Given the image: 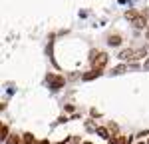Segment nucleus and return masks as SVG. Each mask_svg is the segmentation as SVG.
<instances>
[{"mask_svg":"<svg viewBox=\"0 0 149 144\" xmlns=\"http://www.w3.org/2000/svg\"><path fill=\"white\" fill-rule=\"evenodd\" d=\"M92 64H93V68L103 70V68H105V64H107V54H105V52H97V56H95V60H93Z\"/></svg>","mask_w":149,"mask_h":144,"instance_id":"nucleus-1","label":"nucleus"},{"mask_svg":"<svg viewBox=\"0 0 149 144\" xmlns=\"http://www.w3.org/2000/svg\"><path fill=\"white\" fill-rule=\"evenodd\" d=\"M48 82H50V88H52V90H58V88H62V86L66 84V80H64L62 76H54V74H50V76H48Z\"/></svg>","mask_w":149,"mask_h":144,"instance_id":"nucleus-2","label":"nucleus"},{"mask_svg":"<svg viewBox=\"0 0 149 144\" xmlns=\"http://www.w3.org/2000/svg\"><path fill=\"white\" fill-rule=\"evenodd\" d=\"M131 22H133V26H135V28H145V26H147V20H145V16H143V14L135 16Z\"/></svg>","mask_w":149,"mask_h":144,"instance_id":"nucleus-3","label":"nucleus"},{"mask_svg":"<svg viewBox=\"0 0 149 144\" xmlns=\"http://www.w3.org/2000/svg\"><path fill=\"white\" fill-rule=\"evenodd\" d=\"M100 74H102V70H97V68H93V70L86 72V74H84L81 78H84V80H93V78H97Z\"/></svg>","mask_w":149,"mask_h":144,"instance_id":"nucleus-4","label":"nucleus"},{"mask_svg":"<svg viewBox=\"0 0 149 144\" xmlns=\"http://www.w3.org/2000/svg\"><path fill=\"white\" fill-rule=\"evenodd\" d=\"M117 58H121V60H133V50H131V48H125V50H121Z\"/></svg>","mask_w":149,"mask_h":144,"instance_id":"nucleus-5","label":"nucleus"},{"mask_svg":"<svg viewBox=\"0 0 149 144\" xmlns=\"http://www.w3.org/2000/svg\"><path fill=\"white\" fill-rule=\"evenodd\" d=\"M107 44H109V46H119V44H121V36L119 34H111L109 38H107Z\"/></svg>","mask_w":149,"mask_h":144,"instance_id":"nucleus-6","label":"nucleus"},{"mask_svg":"<svg viewBox=\"0 0 149 144\" xmlns=\"http://www.w3.org/2000/svg\"><path fill=\"white\" fill-rule=\"evenodd\" d=\"M143 56H147V48H139V50H133V60H139V58H143Z\"/></svg>","mask_w":149,"mask_h":144,"instance_id":"nucleus-7","label":"nucleus"},{"mask_svg":"<svg viewBox=\"0 0 149 144\" xmlns=\"http://www.w3.org/2000/svg\"><path fill=\"white\" fill-rule=\"evenodd\" d=\"M0 140H8V126L6 124L0 126Z\"/></svg>","mask_w":149,"mask_h":144,"instance_id":"nucleus-8","label":"nucleus"},{"mask_svg":"<svg viewBox=\"0 0 149 144\" xmlns=\"http://www.w3.org/2000/svg\"><path fill=\"white\" fill-rule=\"evenodd\" d=\"M95 132H97V134H100L102 138H105V140L109 138V128H103V126H100V128H97Z\"/></svg>","mask_w":149,"mask_h":144,"instance_id":"nucleus-9","label":"nucleus"},{"mask_svg":"<svg viewBox=\"0 0 149 144\" xmlns=\"http://www.w3.org/2000/svg\"><path fill=\"white\" fill-rule=\"evenodd\" d=\"M6 142L8 144H20V138H18V134H12V136H8Z\"/></svg>","mask_w":149,"mask_h":144,"instance_id":"nucleus-10","label":"nucleus"},{"mask_svg":"<svg viewBox=\"0 0 149 144\" xmlns=\"http://www.w3.org/2000/svg\"><path fill=\"white\" fill-rule=\"evenodd\" d=\"M117 144H131V136H119Z\"/></svg>","mask_w":149,"mask_h":144,"instance_id":"nucleus-11","label":"nucleus"},{"mask_svg":"<svg viewBox=\"0 0 149 144\" xmlns=\"http://www.w3.org/2000/svg\"><path fill=\"white\" fill-rule=\"evenodd\" d=\"M135 16H139V14H137L135 10H127V12H125V18H127V20H133Z\"/></svg>","mask_w":149,"mask_h":144,"instance_id":"nucleus-12","label":"nucleus"},{"mask_svg":"<svg viewBox=\"0 0 149 144\" xmlns=\"http://www.w3.org/2000/svg\"><path fill=\"white\" fill-rule=\"evenodd\" d=\"M125 70H127V66H123V64H121V66H115V68H113V74H123Z\"/></svg>","mask_w":149,"mask_h":144,"instance_id":"nucleus-13","label":"nucleus"},{"mask_svg":"<svg viewBox=\"0 0 149 144\" xmlns=\"http://www.w3.org/2000/svg\"><path fill=\"white\" fill-rule=\"evenodd\" d=\"M86 128H88V130H90V132H92V130H97V126L93 124L92 120H88V122H86Z\"/></svg>","mask_w":149,"mask_h":144,"instance_id":"nucleus-14","label":"nucleus"},{"mask_svg":"<svg viewBox=\"0 0 149 144\" xmlns=\"http://www.w3.org/2000/svg\"><path fill=\"white\" fill-rule=\"evenodd\" d=\"M117 140H119V136H109V138H107L109 144H117Z\"/></svg>","mask_w":149,"mask_h":144,"instance_id":"nucleus-15","label":"nucleus"},{"mask_svg":"<svg viewBox=\"0 0 149 144\" xmlns=\"http://www.w3.org/2000/svg\"><path fill=\"white\" fill-rule=\"evenodd\" d=\"M107 128H109V130H111V132H113V134H115V132H117V124H113V122H111V124H109Z\"/></svg>","mask_w":149,"mask_h":144,"instance_id":"nucleus-16","label":"nucleus"},{"mask_svg":"<svg viewBox=\"0 0 149 144\" xmlns=\"http://www.w3.org/2000/svg\"><path fill=\"white\" fill-rule=\"evenodd\" d=\"M145 70H149V58H147V62H145Z\"/></svg>","mask_w":149,"mask_h":144,"instance_id":"nucleus-17","label":"nucleus"},{"mask_svg":"<svg viewBox=\"0 0 149 144\" xmlns=\"http://www.w3.org/2000/svg\"><path fill=\"white\" fill-rule=\"evenodd\" d=\"M145 38L149 40V26H147V32H145Z\"/></svg>","mask_w":149,"mask_h":144,"instance_id":"nucleus-18","label":"nucleus"},{"mask_svg":"<svg viewBox=\"0 0 149 144\" xmlns=\"http://www.w3.org/2000/svg\"><path fill=\"white\" fill-rule=\"evenodd\" d=\"M40 144H50V142H48V140H42V142H40Z\"/></svg>","mask_w":149,"mask_h":144,"instance_id":"nucleus-19","label":"nucleus"},{"mask_svg":"<svg viewBox=\"0 0 149 144\" xmlns=\"http://www.w3.org/2000/svg\"><path fill=\"white\" fill-rule=\"evenodd\" d=\"M58 144H68V142H58Z\"/></svg>","mask_w":149,"mask_h":144,"instance_id":"nucleus-20","label":"nucleus"},{"mask_svg":"<svg viewBox=\"0 0 149 144\" xmlns=\"http://www.w3.org/2000/svg\"><path fill=\"white\" fill-rule=\"evenodd\" d=\"M84 144H92V142H84Z\"/></svg>","mask_w":149,"mask_h":144,"instance_id":"nucleus-21","label":"nucleus"},{"mask_svg":"<svg viewBox=\"0 0 149 144\" xmlns=\"http://www.w3.org/2000/svg\"><path fill=\"white\" fill-rule=\"evenodd\" d=\"M147 144H149V140H147Z\"/></svg>","mask_w":149,"mask_h":144,"instance_id":"nucleus-22","label":"nucleus"}]
</instances>
